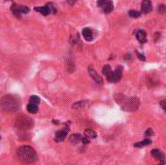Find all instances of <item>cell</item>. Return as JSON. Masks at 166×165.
I'll return each instance as SVG.
<instances>
[{
  "label": "cell",
  "instance_id": "cell-5",
  "mask_svg": "<svg viewBox=\"0 0 166 165\" xmlns=\"http://www.w3.org/2000/svg\"><path fill=\"white\" fill-rule=\"evenodd\" d=\"M122 66H118L117 69L115 71L111 72L106 78H107V80L110 82H118L122 79Z\"/></svg>",
  "mask_w": 166,
  "mask_h": 165
},
{
  "label": "cell",
  "instance_id": "cell-16",
  "mask_svg": "<svg viewBox=\"0 0 166 165\" xmlns=\"http://www.w3.org/2000/svg\"><path fill=\"white\" fill-rule=\"evenodd\" d=\"M151 141L150 140V139H145V140L142 141V142L134 144V147L135 148H142V147H145V146L151 145Z\"/></svg>",
  "mask_w": 166,
  "mask_h": 165
},
{
  "label": "cell",
  "instance_id": "cell-2",
  "mask_svg": "<svg viewBox=\"0 0 166 165\" xmlns=\"http://www.w3.org/2000/svg\"><path fill=\"white\" fill-rule=\"evenodd\" d=\"M19 159L25 164L34 163L37 160V154L35 150L29 146H22L18 150Z\"/></svg>",
  "mask_w": 166,
  "mask_h": 165
},
{
  "label": "cell",
  "instance_id": "cell-3",
  "mask_svg": "<svg viewBox=\"0 0 166 165\" xmlns=\"http://www.w3.org/2000/svg\"><path fill=\"white\" fill-rule=\"evenodd\" d=\"M116 100L125 111H135L139 106V100L136 97L126 98L122 94H118V96H116Z\"/></svg>",
  "mask_w": 166,
  "mask_h": 165
},
{
  "label": "cell",
  "instance_id": "cell-18",
  "mask_svg": "<svg viewBox=\"0 0 166 165\" xmlns=\"http://www.w3.org/2000/svg\"><path fill=\"white\" fill-rule=\"evenodd\" d=\"M85 136L87 137L89 139H94L96 138V133L94 131H92L91 129H87L86 131H85Z\"/></svg>",
  "mask_w": 166,
  "mask_h": 165
},
{
  "label": "cell",
  "instance_id": "cell-22",
  "mask_svg": "<svg viewBox=\"0 0 166 165\" xmlns=\"http://www.w3.org/2000/svg\"><path fill=\"white\" fill-rule=\"evenodd\" d=\"M46 6L48 7L50 14H56V7H54V3H48V4H47V5H46Z\"/></svg>",
  "mask_w": 166,
  "mask_h": 165
},
{
  "label": "cell",
  "instance_id": "cell-13",
  "mask_svg": "<svg viewBox=\"0 0 166 165\" xmlns=\"http://www.w3.org/2000/svg\"><path fill=\"white\" fill-rule=\"evenodd\" d=\"M151 155H153V156L155 157V159L160 160L161 162H164V155H163V154L160 152L159 150H157V148H155V150H151Z\"/></svg>",
  "mask_w": 166,
  "mask_h": 165
},
{
  "label": "cell",
  "instance_id": "cell-1",
  "mask_svg": "<svg viewBox=\"0 0 166 165\" xmlns=\"http://www.w3.org/2000/svg\"><path fill=\"white\" fill-rule=\"evenodd\" d=\"M21 102L20 99L14 95L8 94V95L3 96L0 99V108L3 111L9 113H14L17 112L20 109Z\"/></svg>",
  "mask_w": 166,
  "mask_h": 165
},
{
  "label": "cell",
  "instance_id": "cell-25",
  "mask_svg": "<svg viewBox=\"0 0 166 165\" xmlns=\"http://www.w3.org/2000/svg\"><path fill=\"white\" fill-rule=\"evenodd\" d=\"M135 53H136V55H137V56H138V58L140 60H143V61H145L146 60V57L143 55H141V53H139V51H135Z\"/></svg>",
  "mask_w": 166,
  "mask_h": 165
},
{
  "label": "cell",
  "instance_id": "cell-7",
  "mask_svg": "<svg viewBox=\"0 0 166 165\" xmlns=\"http://www.w3.org/2000/svg\"><path fill=\"white\" fill-rule=\"evenodd\" d=\"M11 11L17 16H21L22 14H27L29 12V9H28V7L25 6H19L17 4H13L11 7Z\"/></svg>",
  "mask_w": 166,
  "mask_h": 165
},
{
  "label": "cell",
  "instance_id": "cell-27",
  "mask_svg": "<svg viewBox=\"0 0 166 165\" xmlns=\"http://www.w3.org/2000/svg\"><path fill=\"white\" fill-rule=\"evenodd\" d=\"M160 105H161V107H162V109L165 111L166 110V101L165 100H162L160 102Z\"/></svg>",
  "mask_w": 166,
  "mask_h": 165
},
{
  "label": "cell",
  "instance_id": "cell-20",
  "mask_svg": "<svg viewBox=\"0 0 166 165\" xmlns=\"http://www.w3.org/2000/svg\"><path fill=\"white\" fill-rule=\"evenodd\" d=\"M29 103L31 104H35V105H38L40 103V98L38 97L36 95H32L31 97L29 99Z\"/></svg>",
  "mask_w": 166,
  "mask_h": 165
},
{
  "label": "cell",
  "instance_id": "cell-10",
  "mask_svg": "<svg viewBox=\"0 0 166 165\" xmlns=\"http://www.w3.org/2000/svg\"><path fill=\"white\" fill-rule=\"evenodd\" d=\"M141 11L144 14H148L151 11V0H142Z\"/></svg>",
  "mask_w": 166,
  "mask_h": 165
},
{
  "label": "cell",
  "instance_id": "cell-19",
  "mask_svg": "<svg viewBox=\"0 0 166 165\" xmlns=\"http://www.w3.org/2000/svg\"><path fill=\"white\" fill-rule=\"evenodd\" d=\"M79 40H80V36H79V34L78 33H76L75 35H72L71 36V38H70V43L71 45H76L79 42Z\"/></svg>",
  "mask_w": 166,
  "mask_h": 165
},
{
  "label": "cell",
  "instance_id": "cell-9",
  "mask_svg": "<svg viewBox=\"0 0 166 165\" xmlns=\"http://www.w3.org/2000/svg\"><path fill=\"white\" fill-rule=\"evenodd\" d=\"M82 35H83V37L85 38V40L87 42H91L93 40L94 38V36H93V31L91 30V28H89V27H86V28H84L83 29V31H82Z\"/></svg>",
  "mask_w": 166,
  "mask_h": 165
},
{
  "label": "cell",
  "instance_id": "cell-17",
  "mask_svg": "<svg viewBox=\"0 0 166 165\" xmlns=\"http://www.w3.org/2000/svg\"><path fill=\"white\" fill-rule=\"evenodd\" d=\"M27 111L30 113V114H36L38 112V105H35V104H29L27 105Z\"/></svg>",
  "mask_w": 166,
  "mask_h": 165
},
{
  "label": "cell",
  "instance_id": "cell-8",
  "mask_svg": "<svg viewBox=\"0 0 166 165\" xmlns=\"http://www.w3.org/2000/svg\"><path fill=\"white\" fill-rule=\"evenodd\" d=\"M87 71H89V76L92 78V80H93L95 82H97V84H100L103 82V79L101 78V76L100 75H98V73H97L92 67H89Z\"/></svg>",
  "mask_w": 166,
  "mask_h": 165
},
{
  "label": "cell",
  "instance_id": "cell-29",
  "mask_svg": "<svg viewBox=\"0 0 166 165\" xmlns=\"http://www.w3.org/2000/svg\"><path fill=\"white\" fill-rule=\"evenodd\" d=\"M159 165H164V162H161V163Z\"/></svg>",
  "mask_w": 166,
  "mask_h": 165
},
{
  "label": "cell",
  "instance_id": "cell-26",
  "mask_svg": "<svg viewBox=\"0 0 166 165\" xmlns=\"http://www.w3.org/2000/svg\"><path fill=\"white\" fill-rule=\"evenodd\" d=\"M145 135H146V136H153V129H151V128L147 129V131H146V133H145Z\"/></svg>",
  "mask_w": 166,
  "mask_h": 165
},
{
  "label": "cell",
  "instance_id": "cell-6",
  "mask_svg": "<svg viewBox=\"0 0 166 165\" xmlns=\"http://www.w3.org/2000/svg\"><path fill=\"white\" fill-rule=\"evenodd\" d=\"M97 6L100 7L102 11L105 14L111 13L114 9V4L111 0H98L97 1Z\"/></svg>",
  "mask_w": 166,
  "mask_h": 165
},
{
  "label": "cell",
  "instance_id": "cell-24",
  "mask_svg": "<svg viewBox=\"0 0 166 165\" xmlns=\"http://www.w3.org/2000/svg\"><path fill=\"white\" fill-rule=\"evenodd\" d=\"M158 13L160 14H164L165 13V5L164 4H161V5H159V7H158Z\"/></svg>",
  "mask_w": 166,
  "mask_h": 165
},
{
  "label": "cell",
  "instance_id": "cell-11",
  "mask_svg": "<svg viewBox=\"0 0 166 165\" xmlns=\"http://www.w3.org/2000/svg\"><path fill=\"white\" fill-rule=\"evenodd\" d=\"M68 130H69L68 128H64V129H62V130L56 132V142H58V143L62 142V141L64 140V138L66 137V135H67Z\"/></svg>",
  "mask_w": 166,
  "mask_h": 165
},
{
  "label": "cell",
  "instance_id": "cell-28",
  "mask_svg": "<svg viewBox=\"0 0 166 165\" xmlns=\"http://www.w3.org/2000/svg\"><path fill=\"white\" fill-rule=\"evenodd\" d=\"M76 1H77V0H67V2L70 4V5H73V4H74Z\"/></svg>",
  "mask_w": 166,
  "mask_h": 165
},
{
  "label": "cell",
  "instance_id": "cell-15",
  "mask_svg": "<svg viewBox=\"0 0 166 165\" xmlns=\"http://www.w3.org/2000/svg\"><path fill=\"white\" fill-rule=\"evenodd\" d=\"M34 10L37 11V12H39V13L42 14L43 16H47V15H49V14H50L49 9H48V7H47V6H44V7H36V8H34Z\"/></svg>",
  "mask_w": 166,
  "mask_h": 165
},
{
  "label": "cell",
  "instance_id": "cell-12",
  "mask_svg": "<svg viewBox=\"0 0 166 165\" xmlns=\"http://www.w3.org/2000/svg\"><path fill=\"white\" fill-rule=\"evenodd\" d=\"M136 38L140 43H146L147 42V33L144 30H138L136 32Z\"/></svg>",
  "mask_w": 166,
  "mask_h": 165
},
{
  "label": "cell",
  "instance_id": "cell-4",
  "mask_svg": "<svg viewBox=\"0 0 166 165\" xmlns=\"http://www.w3.org/2000/svg\"><path fill=\"white\" fill-rule=\"evenodd\" d=\"M32 125H33L32 119L27 117H24V116H22V117H19L17 119V127L23 132H26L27 130H29L32 127Z\"/></svg>",
  "mask_w": 166,
  "mask_h": 165
},
{
  "label": "cell",
  "instance_id": "cell-14",
  "mask_svg": "<svg viewBox=\"0 0 166 165\" xmlns=\"http://www.w3.org/2000/svg\"><path fill=\"white\" fill-rule=\"evenodd\" d=\"M82 137L80 134H73L72 136L70 137V142L73 143V144H79L80 142H82Z\"/></svg>",
  "mask_w": 166,
  "mask_h": 165
},
{
  "label": "cell",
  "instance_id": "cell-23",
  "mask_svg": "<svg viewBox=\"0 0 166 165\" xmlns=\"http://www.w3.org/2000/svg\"><path fill=\"white\" fill-rule=\"evenodd\" d=\"M102 72H103V74L105 75L106 77H107L108 75L110 74L111 72H112V70H111V67L109 65H105L103 67V69H102Z\"/></svg>",
  "mask_w": 166,
  "mask_h": 165
},
{
  "label": "cell",
  "instance_id": "cell-21",
  "mask_svg": "<svg viewBox=\"0 0 166 165\" xmlns=\"http://www.w3.org/2000/svg\"><path fill=\"white\" fill-rule=\"evenodd\" d=\"M128 15H129V16H131V18H139V16H141V13L138 11H135V10H130L128 12Z\"/></svg>",
  "mask_w": 166,
  "mask_h": 165
}]
</instances>
